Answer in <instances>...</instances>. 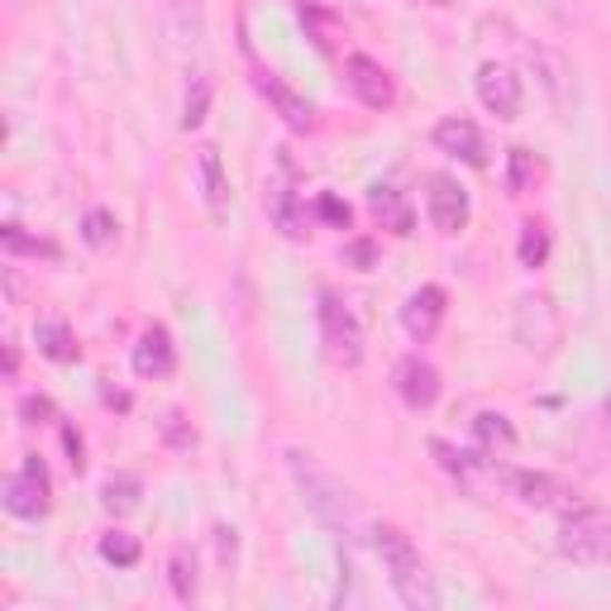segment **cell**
<instances>
[{"label":"cell","mask_w":611,"mask_h":611,"mask_svg":"<svg viewBox=\"0 0 611 611\" xmlns=\"http://www.w3.org/2000/svg\"><path fill=\"white\" fill-rule=\"evenodd\" d=\"M62 444H68V463H72L77 473H82V469H87V444H82V435H77L72 425H62Z\"/></svg>","instance_id":"32"},{"label":"cell","mask_w":611,"mask_h":611,"mask_svg":"<svg viewBox=\"0 0 611 611\" xmlns=\"http://www.w3.org/2000/svg\"><path fill=\"white\" fill-rule=\"evenodd\" d=\"M139 497H143V482L134 473H110L101 488V507L110 517H130V511H139Z\"/></svg>","instance_id":"22"},{"label":"cell","mask_w":611,"mask_h":611,"mask_svg":"<svg viewBox=\"0 0 611 611\" xmlns=\"http://www.w3.org/2000/svg\"><path fill=\"white\" fill-rule=\"evenodd\" d=\"M554 550L564 554L569 564H583V569L611 564V511H598V507L564 511V525H559V535H554Z\"/></svg>","instance_id":"2"},{"label":"cell","mask_w":611,"mask_h":611,"mask_svg":"<svg viewBox=\"0 0 611 611\" xmlns=\"http://www.w3.org/2000/svg\"><path fill=\"white\" fill-rule=\"evenodd\" d=\"M602 421H607V435H611V392H607V407H602Z\"/></svg>","instance_id":"36"},{"label":"cell","mask_w":611,"mask_h":611,"mask_svg":"<svg viewBox=\"0 0 611 611\" xmlns=\"http://www.w3.org/2000/svg\"><path fill=\"white\" fill-rule=\"evenodd\" d=\"M139 540L134 535H124V530H110V535H101V559L106 564H116V569H134L139 564Z\"/></svg>","instance_id":"26"},{"label":"cell","mask_w":611,"mask_h":611,"mask_svg":"<svg viewBox=\"0 0 611 611\" xmlns=\"http://www.w3.org/2000/svg\"><path fill=\"white\" fill-rule=\"evenodd\" d=\"M502 488L521 507H535V511H573V497H578L564 478L535 473V469H502Z\"/></svg>","instance_id":"7"},{"label":"cell","mask_w":611,"mask_h":611,"mask_svg":"<svg viewBox=\"0 0 611 611\" xmlns=\"http://www.w3.org/2000/svg\"><path fill=\"white\" fill-rule=\"evenodd\" d=\"M168 573H172V592H177V598H182V602H197L201 573H197V559H191V550H172Z\"/></svg>","instance_id":"24"},{"label":"cell","mask_w":611,"mask_h":611,"mask_svg":"<svg viewBox=\"0 0 611 611\" xmlns=\"http://www.w3.org/2000/svg\"><path fill=\"white\" fill-rule=\"evenodd\" d=\"M0 244H6V253H29V259H58V244H53V239H34V234H24L20 224H6V230H0Z\"/></svg>","instance_id":"25"},{"label":"cell","mask_w":611,"mask_h":611,"mask_svg":"<svg viewBox=\"0 0 611 611\" xmlns=\"http://www.w3.org/2000/svg\"><path fill=\"white\" fill-rule=\"evenodd\" d=\"M20 415H24V425H48V421H53V401L39 397V392H29L20 401Z\"/></svg>","instance_id":"30"},{"label":"cell","mask_w":611,"mask_h":611,"mask_svg":"<svg viewBox=\"0 0 611 611\" xmlns=\"http://www.w3.org/2000/svg\"><path fill=\"white\" fill-rule=\"evenodd\" d=\"M517 344L530 353H550L559 344V311L550 297H521L517 301Z\"/></svg>","instance_id":"11"},{"label":"cell","mask_w":611,"mask_h":611,"mask_svg":"<svg viewBox=\"0 0 611 611\" xmlns=\"http://www.w3.org/2000/svg\"><path fill=\"white\" fill-rule=\"evenodd\" d=\"M216 550H220V564H234L239 540H234V530H230V525H216Z\"/></svg>","instance_id":"33"},{"label":"cell","mask_w":611,"mask_h":611,"mask_svg":"<svg viewBox=\"0 0 611 611\" xmlns=\"http://www.w3.org/2000/svg\"><path fill=\"white\" fill-rule=\"evenodd\" d=\"M20 373V349H14V340H6V378Z\"/></svg>","instance_id":"35"},{"label":"cell","mask_w":611,"mask_h":611,"mask_svg":"<svg viewBox=\"0 0 611 611\" xmlns=\"http://www.w3.org/2000/svg\"><path fill=\"white\" fill-rule=\"evenodd\" d=\"M263 201H268L272 224H278L287 239H306V211H301V197H297V168H292V158L287 153H278V163H272Z\"/></svg>","instance_id":"8"},{"label":"cell","mask_w":611,"mask_h":611,"mask_svg":"<svg viewBox=\"0 0 611 611\" xmlns=\"http://www.w3.org/2000/svg\"><path fill=\"white\" fill-rule=\"evenodd\" d=\"M172 368H177V349H172L168 325H149L143 340L134 344V373L139 378H168Z\"/></svg>","instance_id":"18"},{"label":"cell","mask_w":611,"mask_h":611,"mask_svg":"<svg viewBox=\"0 0 611 611\" xmlns=\"http://www.w3.org/2000/svg\"><path fill=\"white\" fill-rule=\"evenodd\" d=\"M253 87H259V91L268 96L272 110H278V116H282L287 124H292V130H311V124H315V110H311V101H306V96H297L292 87L282 82L278 72L259 68V72H253Z\"/></svg>","instance_id":"17"},{"label":"cell","mask_w":611,"mask_h":611,"mask_svg":"<svg viewBox=\"0 0 611 611\" xmlns=\"http://www.w3.org/2000/svg\"><path fill=\"white\" fill-rule=\"evenodd\" d=\"M320 344H325V359L340 368L363 363V325L349 311V301H340V292H330V287L320 292Z\"/></svg>","instance_id":"4"},{"label":"cell","mask_w":611,"mask_h":611,"mask_svg":"<svg viewBox=\"0 0 611 611\" xmlns=\"http://www.w3.org/2000/svg\"><path fill=\"white\" fill-rule=\"evenodd\" d=\"M430 454L440 459V469L463 482V492L469 497H488L492 488H502V463L488 459L482 449H454L449 440H430Z\"/></svg>","instance_id":"5"},{"label":"cell","mask_w":611,"mask_h":611,"mask_svg":"<svg viewBox=\"0 0 611 611\" xmlns=\"http://www.w3.org/2000/svg\"><path fill=\"white\" fill-rule=\"evenodd\" d=\"M473 440L482 454H511L517 449V430H511V421L502 411H478L473 415Z\"/></svg>","instance_id":"20"},{"label":"cell","mask_w":611,"mask_h":611,"mask_svg":"<svg viewBox=\"0 0 611 611\" xmlns=\"http://www.w3.org/2000/svg\"><path fill=\"white\" fill-rule=\"evenodd\" d=\"M287 463H292V473L301 482V492H306V502H311V511L320 521H325L334 535H349L353 525H359V517H353V502H349V492L334 482L311 454H301V449H292L287 454Z\"/></svg>","instance_id":"3"},{"label":"cell","mask_w":611,"mask_h":611,"mask_svg":"<svg viewBox=\"0 0 611 611\" xmlns=\"http://www.w3.org/2000/svg\"><path fill=\"white\" fill-rule=\"evenodd\" d=\"M197 177H201V201L211 211V220H230V177H224L216 143H201L197 149Z\"/></svg>","instance_id":"16"},{"label":"cell","mask_w":611,"mask_h":611,"mask_svg":"<svg viewBox=\"0 0 611 611\" xmlns=\"http://www.w3.org/2000/svg\"><path fill=\"white\" fill-rule=\"evenodd\" d=\"M507 158H511V172H507V187H511V197H521V191H525V182H530V177H535V158H530L525 149H511Z\"/></svg>","instance_id":"29"},{"label":"cell","mask_w":611,"mask_h":611,"mask_svg":"<svg viewBox=\"0 0 611 611\" xmlns=\"http://www.w3.org/2000/svg\"><path fill=\"white\" fill-rule=\"evenodd\" d=\"M435 149L459 158V163H469V168H488V143H482L478 124L463 120V116H449L435 124Z\"/></svg>","instance_id":"15"},{"label":"cell","mask_w":611,"mask_h":611,"mask_svg":"<svg viewBox=\"0 0 611 611\" xmlns=\"http://www.w3.org/2000/svg\"><path fill=\"white\" fill-rule=\"evenodd\" d=\"M397 397L407 401L411 411H430L440 401V368L421 359V353H407L397 363Z\"/></svg>","instance_id":"14"},{"label":"cell","mask_w":611,"mask_h":611,"mask_svg":"<svg viewBox=\"0 0 611 611\" xmlns=\"http://www.w3.org/2000/svg\"><path fill=\"white\" fill-rule=\"evenodd\" d=\"M344 253H349V263H359L363 272L373 268V244H368V239H353V244H349Z\"/></svg>","instance_id":"34"},{"label":"cell","mask_w":611,"mask_h":611,"mask_svg":"<svg viewBox=\"0 0 611 611\" xmlns=\"http://www.w3.org/2000/svg\"><path fill=\"white\" fill-rule=\"evenodd\" d=\"M116 216L110 211H87V220H82V239L91 249H106V244H116Z\"/></svg>","instance_id":"28"},{"label":"cell","mask_w":611,"mask_h":611,"mask_svg":"<svg viewBox=\"0 0 611 611\" xmlns=\"http://www.w3.org/2000/svg\"><path fill=\"white\" fill-rule=\"evenodd\" d=\"M444 311H449L444 287L425 282V287H415V292L407 297V306H401V330H407L415 344H425V340H435V334H440Z\"/></svg>","instance_id":"12"},{"label":"cell","mask_w":611,"mask_h":611,"mask_svg":"<svg viewBox=\"0 0 611 611\" xmlns=\"http://www.w3.org/2000/svg\"><path fill=\"white\" fill-rule=\"evenodd\" d=\"M0 502H6L10 517L20 521H39L48 517V507H53V488H48V463L39 454H29L20 463V473L6 478V492H0Z\"/></svg>","instance_id":"6"},{"label":"cell","mask_w":611,"mask_h":611,"mask_svg":"<svg viewBox=\"0 0 611 611\" xmlns=\"http://www.w3.org/2000/svg\"><path fill=\"white\" fill-rule=\"evenodd\" d=\"M373 550L382 554V569H388L397 598L407 602L411 611H430L440 607V592H435V578H430L421 550L411 544L407 530L397 525H373Z\"/></svg>","instance_id":"1"},{"label":"cell","mask_w":611,"mask_h":611,"mask_svg":"<svg viewBox=\"0 0 611 611\" xmlns=\"http://www.w3.org/2000/svg\"><path fill=\"white\" fill-rule=\"evenodd\" d=\"M478 101L492 110L497 120H517L521 116V77L507 62H482L478 68Z\"/></svg>","instance_id":"13"},{"label":"cell","mask_w":611,"mask_h":611,"mask_svg":"<svg viewBox=\"0 0 611 611\" xmlns=\"http://www.w3.org/2000/svg\"><path fill=\"white\" fill-rule=\"evenodd\" d=\"M315 211H320V216H325L330 224H340V230H349V220H353V211H349V206H344L340 197H330V191H325V197H320V201H315Z\"/></svg>","instance_id":"31"},{"label":"cell","mask_w":611,"mask_h":611,"mask_svg":"<svg viewBox=\"0 0 611 611\" xmlns=\"http://www.w3.org/2000/svg\"><path fill=\"white\" fill-rule=\"evenodd\" d=\"M517 259H521V268H544V259H550V230H544L540 220H525L521 224Z\"/></svg>","instance_id":"23"},{"label":"cell","mask_w":611,"mask_h":611,"mask_svg":"<svg viewBox=\"0 0 611 611\" xmlns=\"http://www.w3.org/2000/svg\"><path fill=\"white\" fill-rule=\"evenodd\" d=\"M34 340H39L43 359H53V363H77V359H82V344H77V334L62 325V320H43V325L34 330Z\"/></svg>","instance_id":"21"},{"label":"cell","mask_w":611,"mask_h":611,"mask_svg":"<svg viewBox=\"0 0 611 611\" xmlns=\"http://www.w3.org/2000/svg\"><path fill=\"white\" fill-rule=\"evenodd\" d=\"M206 110H211V82H206V77H191L187 106H182V130H197L206 120Z\"/></svg>","instance_id":"27"},{"label":"cell","mask_w":611,"mask_h":611,"mask_svg":"<svg viewBox=\"0 0 611 611\" xmlns=\"http://www.w3.org/2000/svg\"><path fill=\"white\" fill-rule=\"evenodd\" d=\"M425 211L440 234H459L469 224V191L459 187V177H449V172L425 177Z\"/></svg>","instance_id":"9"},{"label":"cell","mask_w":611,"mask_h":611,"mask_svg":"<svg viewBox=\"0 0 611 611\" xmlns=\"http://www.w3.org/2000/svg\"><path fill=\"white\" fill-rule=\"evenodd\" d=\"M368 206H373V220L382 224V230H392L397 239H407L415 230V211L407 206V197H401L397 187H373Z\"/></svg>","instance_id":"19"},{"label":"cell","mask_w":611,"mask_h":611,"mask_svg":"<svg viewBox=\"0 0 611 611\" xmlns=\"http://www.w3.org/2000/svg\"><path fill=\"white\" fill-rule=\"evenodd\" d=\"M344 87L359 96L368 110H392V106H397L392 72L382 68L378 58H368V53H349V58H344Z\"/></svg>","instance_id":"10"}]
</instances>
